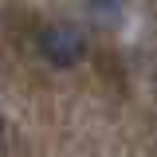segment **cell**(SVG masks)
Wrapping results in <instances>:
<instances>
[{"label": "cell", "mask_w": 157, "mask_h": 157, "mask_svg": "<svg viewBox=\"0 0 157 157\" xmlns=\"http://www.w3.org/2000/svg\"><path fill=\"white\" fill-rule=\"evenodd\" d=\"M86 4H90V16L102 24H114L122 16V0H86Z\"/></svg>", "instance_id": "7a4b0ae2"}, {"label": "cell", "mask_w": 157, "mask_h": 157, "mask_svg": "<svg viewBox=\"0 0 157 157\" xmlns=\"http://www.w3.org/2000/svg\"><path fill=\"white\" fill-rule=\"evenodd\" d=\"M36 47H39V55L51 67H59V71L78 67L82 55H86V39H82V32L75 24H43L36 32Z\"/></svg>", "instance_id": "6da1fadb"}]
</instances>
